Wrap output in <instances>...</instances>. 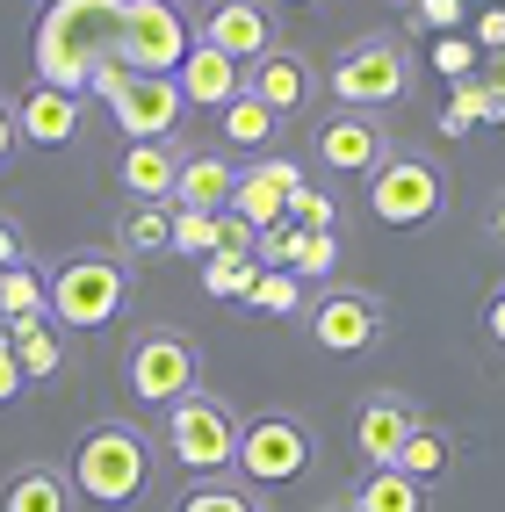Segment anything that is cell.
I'll return each instance as SVG.
<instances>
[{"instance_id":"6da1fadb","label":"cell","mask_w":505,"mask_h":512,"mask_svg":"<svg viewBox=\"0 0 505 512\" xmlns=\"http://www.w3.org/2000/svg\"><path fill=\"white\" fill-rule=\"evenodd\" d=\"M73 491L94 498V505H138L152 491V440H145V426L101 419L73 448Z\"/></svg>"},{"instance_id":"7a4b0ae2","label":"cell","mask_w":505,"mask_h":512,"mask_svg":"<svg viewBox=\"0 0 505 512\" xmlns=\"http://www.w3.org/2000/svg\"><path fill=\"white\" fill-rule=\"evenodd\" d=\"M239 433H246V419L231 412L217 390H188L174 412H166L159 448L174 455L188 476H224V469H239Z\"/></svg>"},{"instance_id":"3957f363","label":"cell","mask_w":505,"mask_h":512,"mask_svg":"<svg viewBox=\"0 0 505 512\" xmlns=\"http://www.w3.org/2000/svg\"><path fill=\"white\" fill-rule=\"evenodd\" d=\"M404 87H412V51L397 37H354L325 73V94L354 116H383L390 101H404Z\"/></svg>"},{"instance_id":"277c9868","label":"cell","mask_w":505,"mask_h":512,"mask_svg":"<svg viewBox=\"0 0 505 512\" xmlns=\"http://www.w3.org/2000/svg\"><path fill=\"white\" fill-rule=\"evenodd\" d=\"M130 303V267L123 253H73L51 275V325L58 332H101Z\"/></svg>"},{"instance_id":"5b68a950","label":"cell","mask_w":505,"mask_h":512,"mask_svg":"<svg viewBox=\"0 0 505 512\" xmlns=\"http://www.w3.org/2000/svg\"><path fill=\"white\" fill-rule=\"evenodd\" d=\"M368 210H376V224H390V231H412L426 217H441L448 210V166L433 152L397 145L376 174H368Z\"/></svg>"},{"instance_id":"8992f818","label":"cell","mask_w":505,"mask_h":512,"mask_svg":"<svg viewBox=\"0 0 505 512\" xmlns=\"http://www.w3.org/2000/svg\"><path fill=\"white\" fill-rule=\"evenodd\" d=\"M123 383H130L138 404H152V412H174L188 390H202L195 339L174 332V325H145L138 339H130V354H123Z\"/></svg>"},{"instance_id":"52a82bcc","label":"cell","mask_w":505,"mask_h":512,"mask_svg":"<svg viewBox=\"0 0 505 512\" xmlns=\"http://www.w3.org/2000/svg\"><path fill=\"white\" fill-rule=\"evenodd\" d=\"M188 51H195V22L174 8V0H123L116 58L130 73H181Z\"/></svg>"},{"instance_id":"ba28073f","label":"cell","mask_w":505,"mask_h":512,"mask_svg":"<svg viewBox=\"0 0 505 512\" xmlns=\"http://www.w3.org/2000/svg\"><path fill=\"white\" fill-rule=\"evenodd\" d=\"M318 462V440H311V426H303L296 412H260V419H246V433H239V476L246 484H296L303 469Z\"/></svg>"},{"instance_id":"9c48e42d","label":"cell","mask_w":505,"mask_h":512,"mask_svg":"<svg viewBox=\"0 0 505 512\" xmlns=\"http://www.w3.org/2000/svg\"><path fill=\"white\" fill-rule=\"evenodd\" d=\"M303 332H311L325 354H368V347H383L390 311H383V296H368V289H325L318 303H303Z\"/></svg>"},{"instance_id":"30bf717a","label":"cell","mask_w":505,"mask_h":512,"mask_svg":"<svg viewBox=\"0 0 505 512\" xmlns=\"http://www.w3.org/2000/svg\"><path fill=\"white\" fill-rule=\"evenodd\" d=\"M419 426H426V412L404 390H368L354 404V455H361V469H397L404 440H412Z\"/></svg>"},{"instance_id":"8fae6325","label":"cell","mask_w":505,"mask_h":512,"mask_svg":"<svg viewBox=\"0 0 505 512\" xmlns=\"http://www.w3.org/2000/svg\"><path fill=\"white\" fill-rule=\"evenodd\" d=\"M390 152H397V138L383 130V116L340 109V116H325V130H318V166H325V174H347V181H368Z\"/></svg>"},{"instance_id":"7c38bea8","label":"cell","mask_w":505,"mask_h":512,"mask_svg":"<svg viewBox=\"0 0 505 512\" xmlns=\"http://www.w3.org/2000/svg\"><path fill=\"white\" fill-rule=\"evenodd\" d=\"M195 37L210 44V51H224L231 65H246V73L282 44V37H275V15H267V0H217V8L195 22Z\"/></svg>"},{"instance_id":"4fadbf2b","label":"cell","mask_w":505,"mask_h":512,"mask_svg":"<svg viewBox=\"0 0 505 512\" xmlns=\"http://www.w3.org/2000/svg\"><path fill=\"white\" fill-rule=\"evenodd\" d=\"M181 87H174V73H130L116 94H109V116H116V130L130 145L138 138H174V123H181Z\"/></svg>"},{"instance_id":"5bb4252c","label":"cell","mask_w":505,"mask_h":512,"mask_svg":"<svg viewBox=\"0 0 505 512\" xmlns=\"http://www.w3.org/2000/svg\"><path fill=\"white\" fill-rule=\"evenodd\" d=\"M289 188H303V166L267 152V159L239 166V188H231V217H246L253 231H275V224H289Z\"/></svg>"},{"instance_id":"9a60e30c","label":"cell","mask_w":505,"mask_h":512,"mask_svg":"<svg viewBox=\"0 0 505 512\" xmlns=\"http://www.w3.org/2000/svg\"><path fill=\"white\" fill-rule=\"evenodd\" d=\"M246 87H253L275 116H303V109L318 101V87H325V80H318V65L303 58V51L275 44V51H267V58L253 65V73H246Z\"/></svg>"},{"instance_id":"2e32d148","label":"cell","mask_w":505,"mask_h":512,"mask_svg":"<svg viewBox=\"0 0 505 512\" xmlns=\"http://www.w3.org/2000/svg\"><path fill=\"white\" fill-rule=\"evenodd\" d=\"M15 123H22V145L58 152V145H73V138H80V94H73V87L37 80V87L15 101Z\"/></svg>"},{"instance_id":"e0dca14e","label":"cell","mask_w":505,"mask_h":512,"mask_svg":"<svg viewBox=\"0 0 505 512\" xmlns=\"http://www.w3.org/2000/svg\"><path fill=\"white\" fill-rule=\"evenodd\" d=\"M116 181H123V195H130V202H174V181H181V145H174V138H138V145H123Z\"/></svg>"},{"instance_id":"ac0fdd59","label":"cell","mask_w":505,"mask_h":512,"mask_svg":"<svg viewBox=\"0 0 505 512\" xmlns=\"http://www.w3.org/2000/svg\"><path fill=\"white\" fill-rule=\"evenodd\" d=\"M174 87H181L188 109H224V101L246 94V65H231L224 51H210V44L195 37V51L181 58V73H174Z\"/></svg>"},{"instance_id":"d6986e66","label":"cell","mask_w":505,"mask_h":512,"mask_svg":"<svg viewBox=\"0 0 505 512\" xmlns=\"http://www.w3.org/2000/svg\"><path fill=\"white\" fill-rule=\"evenodd\" d=\"M73 505H80L73 469H58V462H22L0 484V512H73Z\"/></svg>"},{"instance_id":"ffe728a7","label":"cell","mask_w":505,"mask_h":512,"mask_svg":"<svg viewBox=\"0 0 505 512\" xmlns=\"http://www.w3.org/2000/svg\"><path fill=\"white\" fill-rule=\"evenodd\" d=\"M231 188H239V166L224 152H181V181H174V210H231Z\"/></svg>"},{"instance_id":"44dd1931","label":"cell","mask_w":505,"mask_h":512,"mask_svg":"<svg viewBox=\"0 0 505 512\" xmlns=\"http://www.w3.org/2000/svg\"><path fill=\"white\" fill-rule=\"evenodd\" d=\"M116 253H130V260H166L174 253V202H130L116 217Z\"/></svg>"},{"instance_id":"7402d4cb","label":"cell","mask_w":505,"mask_h":512,"mask_svg":"<svg viewBox=\"0 0 505 512\" xmlns=\"http://www.w3.org/2000/svg\"><path fill=\"white\" fill-rule=\"evenodd\" d=\"M8 347H15V368H22V383H58V375H65V332H58L51 318L8 325Z\"/></svg>"},{"instance_id":"603a6c76","label":"cell","mask_w":505,"mask_h":512,"mask_svg":"<svg viewBox=\"0 0 505 512\" xmlns=\"http://www.w3.org/2000/svg\"><path fill=\"white\" fill-rule=\"evenodd\" d=\"M426 498H433V484H419L404 469H361L347 512H426Z\"/></svg>"},{"instance_id":"cb8c5ba5","label":"cell","mask_w":505,"mask_h":512,"mask_svg":"<svg viewBox=\"0 0 505 512\" xmlns=\"http://www.w3.org/2000/svg\"><path fill=\"white\" fill-rule=\"evenodd\" d=\"M29 318H51V275L37 260H15L0 275V325H29Z\"/></svg>"},{"instance_id":"d4e9b609","label":"cell","mask_w":505,"mask_h":512,"mask_svg":"<svg viewBox=\"0 0 505 512\" xmlns=\"http://www.w3.org/2000/svg\"><path fill=\"white\" fill-rule=\"evenodd\" d=\"M282 267L296 282H325L332 267H340V231H296L289 224V253H282Z\"/></svg>"},{"instance_id":"484cf974","label":"cell","mask_w":505,"mask_h":512,"mask_svg":"<svg viewBox=\"0 0 505 512\" xmlns=\"http://www.w3.org/2000/svg\"><path fill=\"white\" fill-rule=\"evenodd\" d=\"M217 123H224V138H231V145H246V152H260L267 138H275V123H282V116L267 109V101H260L253 87H246L239 101H224V109H217Z\"/></svg>"},{"instance_id":"4316f807","label":"cell","mask_w":505,"mask_h":512,"mask_svg":"<svg viewBox=\"0 0 505 512\" xmlns=\"http://www.w3.org/2000/svg\"><path fill=\"white\" fill-rule=\"evenodd\" d=\"M303 282L289 275V267H260L253 275V289H246V311H260V318H303Z\"/></svg>"},{"instance_id":"83f0119b","label":"cell","mask_w":505,"mask_h":512,"mask_svg":"<svg viewBox=\"0 0 505 512\" xmlns=\"http://www.w3.org/2000/svg\"><path fill=\"white\" fill-rule=\"evenodd\" d=\"M448 462H455V440H448L441 426H419L412 440H404V455H397V469H404V476H419V484H441Z\"/></svg>"},{"instance_id":"f1b7e54d","label":"cell","mask_w":505,"mask_h":512,"mask_svg":"<svg viewBox=\"0 0 505 512\" xmlns=\"http://www.w3.org/2000/svg\"><path fill=\"white\" fill-rule=\"evenodd\" d=\"M253 275H260V260H246V253H210L202 260V289L224 296V303H246Z\"/></svg>"},{"instance_id":"f546056e","label":"cell","mask_w":505,"mask_h":512,"mask_svg":"<svg viewBox=\"0 0 505 512\" xmlns=\"http://www.w3.org/2000/svg\"><path fill=\"white\" fill-rule=\"evenodd\" d=\"M289 224L296 231H340V195H325L318 181L289 188Z\"/></svg>"},{"instance_id":"4dcf8cb0","label":"cell","mask_w":505,"mask_h":512,"mask_svg":"<svg viewBox=\"0 0 505 512\" xmlns=\"http://www.w3.org/2000/svg\"><path fill=\"white\" fill-rule=\"evenodd\" d=\"M174 512H260V498H253V484H195V491H181V505Z\"/></svg>"},{"instance_id":"1f68e13d","label":"cell","mask_w":505,"mask_h":512,"mask_svg":"<svg viewBox=\"0 0 505 512\" xmlns=\"http://www.w3.org/2000/svg\"><path fill=\"white\" fill-rule=\"evenodd\" d=\"M174 253H217V217L210 210H174Z\"/></svg>"},{"instance_id":"d6a6232c","label":"cell","mask_w":505,"mask_h":512,"mask_svg":"<svg viewBox=\"0 0 505 512\" xmlns=\"http://www.w3.org/2000/svg\"><path fill=\"white\" fill-rule=\"evenodd\" d=\"M477 116H498V94H491V80H462L455 87V109H448V130L477 123Z\"/></svg>"},{"instance_id":"836d02e7","label":"cell","mask_w":505,"mask_h":512,"mask_svg":"<svg viewBox=\"0 0 505 512\" xmlns=\"http://www.w3.org/2000/svg\"><path fill=\"white\" fill-rule=\"evenodd\" d=\"M253 246H260V231H253L246 217L217 210V253H246V260H253Z\"/></svg>"},{"instance_id":"e575fe53","label":"cell","mask_w":505,"mask_h":512,"mask_svg":"<svg viewBox=\"0 0 505 512\" xmlns=\"http://www.w3.org/2000/svg\"><path fill=\"white\" fill-rule=\"evenodd\" d=\"M433 65H441V73H455V80H469V65H477V44L441 37V44H433Z\"/></svg>"},{"instance_id":"d590c367","label":"cell","mask_w":505,"mask_h":512,"mask_svg":"<svg viewBox=\"0 0 505 512\" xmlns=\"http://www.w3.org/2000/svg\"><path fill=\"white\" fill-rule=\"evenodd\" d=\"M29 383H22V368H15V347H8V325H0V404H15Z\"/></svg>"},{"instance_id":"8d00e7d4","label":"cell","mask_w":505,"mask_h":512,"mask_svg":"<svg viewBox=\"0 0 505 512\" xmlns=\"http://www.w3.org/2000/svg\"><path fill=\"white\" fill-rule=\"evenodd\" d=\"M15 260H29V238H22V224H15L8 210H0V275H8Z\"/></svg>"},{"instance_id":"74e56055","label":"cell","mask_w":505,"mask_h":512,"mask_svg":"<svg viewBox=\"0 0 505 512\" xmlns=\"http://www.w3.org/2000/svg\"><path fill=\"white\" fill-rule=\"evenodd\" d=\"M477 51H491V58L505 51V8H484L477 15Z\"/></svg>"},{"instance_id":"f35d334b","label":"cell","mask_w":505,"mask_h":512,"mask_svg":"<svg viewBox=\"0 0 505 512\" xmlns=\"http://www.w3.org/2000/svg\"><path fill=\"white\" fill-rule=\"evenodd\" d=\"M15 152H22V123H15V101L0 94V166H8Z\"/></svg>"},{"instance_id":"ab89813d","label":"cell","mask_w":505,"mask_h":512,"mask_svg":"<svg viewBox=\"0 0 505 512\" xmlns=\"http://www.w3.org/2000/svg\"><path fill=\"white\" fill-rule=\"evenodd\" d=\"M484 339H491V347H505V282L484 296Z\"/></svg>"},{"instance_id":"60d3db41","label":"cell","mask_w":505,"mask_h":512,"mask_svg":"<svg viewBox=\"0 0 505 512\" xmlns=\"http://www.w3.org/2000/svg\"><path fill=\"white\" fill-rule=\"evenodd\" d=\"M419 22L426 29H448V22H462V8H455V0H419Z\"/></svg>"},{"instance_id":"b9f144b4","label":"cell","mask_w":505,"mask_h":512,"mask_svg":"<svg viewBox=\"0 0 505 512\" xmlns=\"http://www.w3.org/2000/svg\"><path fill=\"white\" fill-rule=\"evenodd\" d=\"M484 224H491V231H498V238H505V195H498V202H491V217H484Z\"/></svg>"},{"instance_id":"7bdbcfd3","label":"cell","mask_w":505,"mask_h":512,"mask_svg":"<svg viewBox=\"0 0 505 512\" xmlns=\"http://www.w3.org/2000/svg\"><path fill=\"white\" fill-rule=\"evenodd\" d=\"M491 73H498V80H491V94H498V101H505V51H498V58H491Z\"/></svg>"},{"instance_id":"ee69618b","label":"cell","mask_w":505,"mask_h":512,"mask_svg":"<svg viewBox=\"0 0 505 512\" xmlns=\"http://www.w3.org/2000/svg\"><path fill=\"white\" fill-rule=\"evenodd\" d=\"M275 8H311V0H275Z\"/></svg>"},{"instance_id":"f6af8a7d","label":"cell","mask_w":505,"mask_h":512,"mask_svg":"<svg viewBox=\"0 0 505 512\" xmlns=\"http://www.w3.org/2000/svg\"><path fill=\"white\" fill-rule=\"evenodd\" d=\"M397 8H419V0H397Z\"/></svg>"},{"instance_id":"bcb514c9","label":"cell","mask_w":505,"mask_h":512,"mask_svg":"<svg viewBox=\"0 0 505 512\" xmlns=\"http://www.w3.org/2000/svg\"><path fill=\"white\" fill-rule=\"evenodd\" d=\"M498 123H505V101H498Z\"/></svg>"}]
</instances>
